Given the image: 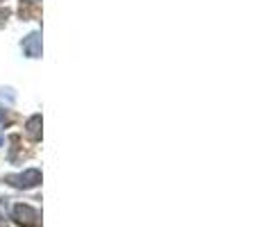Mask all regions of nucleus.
Listing matches in <instances>:
<instances>
[{"label": "nucleus", "instance_id": "obj_4", "mask_svg": "<svg viewBox=\"0 0 259 227\" xmlns=\"http://www.w3.org/2000/svg\"><path fill=\"white\" fill-rule=\"evenodd\" d=\"M39 125H41V116H32V118L27 120V134H30L32 139H39Z\"/></svg>", "mask_w": 259, "mask_h": 227}, {"label": "nucleus", "instance_id": "obj_1", "mask_svg": "<svg viewBox=\"0 0 259 227\" xmlns=\"http://www.w3.org/2000/svg\"><path fill=\"white\" fill-rule=\"evenodd\" d=\"M36 218H39V211L32 209L30 205H16L14 207V220H16L18 225L32 227V225H36Z\"/></svg>", "mask_w": 259, "mask_h": 227}, {"label": "nucleus", "instance_id": "obj_5", "mask_svg": "<svg viewBox=\"0 0 259 227\" xmlns=\"http://www.w3.org/2000/svg\"><path fill=\"white\" fill-rule=\"evenodd\" d=\"M7 14H9V12H7V9H0V23H3V21H5V18H7Z\"/></svg>", "mask_w": 259, "mask_h": 227}, {"label": "nucleus", "instance_id": "obj_2", "mask_svg": "<svg viewBox=\"0 0 259 227\" xmlns=\"http://www.w3.org/2000/svg\"><path fill=\"white\" fill-rule=\"evenodd\" d=\"M7 182L14 184V187H21V189H32V187H36V184L41 182V173L36 168H30V170H25L23 175L7 177Z\"/></svg>", "mask_w": 259, "mask_h": 227}, {"label": "nucleus", "instance_id": "obj_3", "mask_svg": "<svg viewBox=\"0 0 259 227\" xmlns=\"http://www.w3.org/2000/svg\"><path fill=\"white\" fill-rule=\"evenodd\" d=\"M23 50H25L30 57H39L41 55V43H39V34H30L23 41Z\"/></svg>", "mask_w": 259, "mask_h": 227}, {"label": "nucleus", "instance_id": "obj_6", "mask_svg": "<svg viewBox=\"0 0 259 227\" xmlns=\"http://www.w3.org/2000/svg\"><path fill=\"white\" fill-rule=\"evenodd\" d=\"M5 118V109H0V120H3Z\"/></svg>", "mask_w": 259, "mask_h": 227}]
</instances>
